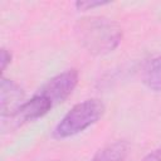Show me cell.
<instances>
[{"instance_id":"cell-3","label":"cell","mask_w":161,"mask_h":161,"mask_svg":"<svg viewBox=\"0 0 161 161\" xmlns=\"http://www.w3.org/2000/svg\"><path fill=\"white\" fill-rule=\"evenodd\" d=\"M79 80V74L77 69L64 70L53 78H50L36 93L48 98L53 107L64 102L74 91Z\"/></svg>"},{"instance_id":"cell-10","label":"cell","mask_w":161,"mask_h":161,"mask_svg":"<svg viewBox=\"0 0 161 161\" xmlns=\"http://www.w3.org/2000/svg\"><path fill=\"white\" fill-rule=\"evenodd\" d=\"M141 161H161V147L147 153Z\"/></svg>"},{"instance_id":"cell-2","label":"cell","mask_w":161,"mask_h":161,"mask_svg":"<svg viewBox=\"0 0 161 161\" xmlns=\"http://www.w3.org/2000/svg\"><path fill=\"white\" fill-rule=\"evenodd\" d=\"M104 104L98 98H91L74 104L57 123L53 136L58 140L72 137L98 122L104 114Z\"/></svg>"},{"instance_id":"cell-6","label":"cell","mask_w":161,"mask_h":161,"mask_svg":"<svg viewBox=\"0 0 161 161\" xmlns=\"http://www.w3.org/2000/svg\"><path fill=\"white\" fill-rule=\"evenodd\" d=\"M128 152V142L125 140H118L101 148L91 161H126Z\"/></svg>"},{"instance_id":"cell-11","label":"cell","mask_w":161,"mask_h":161,"mask_svg":"<svg viewBox=\"0 0 161 161\" xmlns=\"http://www.w3.org/2000/svg\"><path fill=\"white\" fill-rule=\"evenodd\" d=\"M52 161H59V160H52Z\"/></svg>"},{"instance_id":"cell-4","label":"cell","mask_w":161,"mask_h":161,"mask_svg":"<svg viewBox=\"0 0 161 161\" xmlns=\"http://www.w3.org/2000/svg\"><path fill=\"white\" fill-rule=\"evenodd\" d=\"M52 108H53V104L48 98L35 93L29 101L24 102L15 111V113L9 117V119H10V123H13L15 127L21 126L26 122L42 118Z\"/></svg>"},{"instance_id":"cell-1","label":"cell","mask_w":161,"mask_h":161,"mask_svg":"<svg viewBox=\"0 0 161 161\" xmlns=\"http://www.w3.org/2000/svg\"><path fill=\"white\" fill-rule=\"evenodd\" d=\"M74 33L80 45L93 55L112 53L122 40V29L106 16H86L74 25Z\"/></svg>"},{"instance_id":"cell-8","label":"cell","mask_w":161,"mask_h":161,"mask_svg":"<svg viewBox=\"0 0 161 161\" xmlns=\"http://www.w3.org/2000/svg\"><path fill=\"white\" fill-rule=\"evenodd\" d=\"M109 4V1H99V0H91V1H77L74 5L78 10H91L97 6H103Z\"/></svg>"},{"instance_id":"cell-7","label":"cell","mask_w":161,"mask_h":161,"mask_svg":"<svg viewBox=\"0 0 161 161\" xmlns=\"http://www.w3.org/2000/svg\"><path fill=\"white\" fill-rule=\"evenodd\" d=\"M142 80L147 88L156 92L161 91V55L151 59L146 64L142 74Z\"/></svg>"},{"instance_id":"cell-5","label":"cell","mask_w":161,"mask_h":161,"mask_svg":"<svg viewBox=\"0 0 161 161\" xmlns=\"http://www.w3.org/2000/svg\"><path fill=\"white\" fill-rule=\"evenodd\" d=\"M23 88L16 82L3 77L0 84V109L3 119L9 118L11 114H14L15 111L23 104Z\"/></svg>"},{"instance_id":"cell-9","label":"cell","mask_w":161,"mask_h":161,"mask_svg":"<svg viewBox=\"0 0 161 161\" xmlns=\"http://www.w3.org/2000/svg\"><path fill=\"white\" fill-rule=\"evenodd\" d=\"M0 63H1V72H4L6 69V67L11 63V53L3 48L1 49V54H0Z\"/></svg>"}]
</instances>
